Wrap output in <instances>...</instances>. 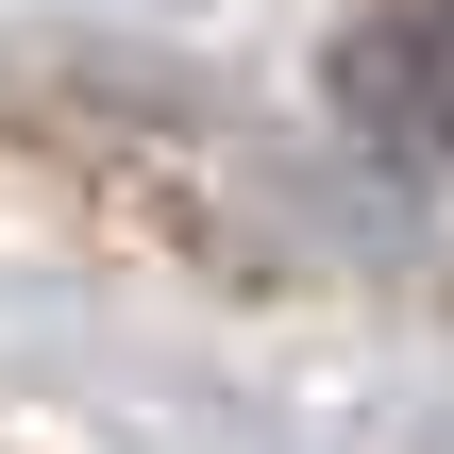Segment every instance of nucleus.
<instances>
[{"label": "nucleus", "instance_id": "f257e3e1", "mask_svg": "<svg viewBox=\"0 0 454 454\" xmlns=\"http://www.w3.org/2000/svg\"><path fill=\"white\" fill-rule=\"evenodd\" d=\"M337 118L404 168H454V0H387L337 34Z\"/></svg>", "mask_w": 454, "mask_h": 454}]
</instances>
